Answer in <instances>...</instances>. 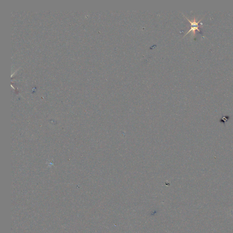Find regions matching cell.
<instances>
[{
	"label": "cell",
	"instance_id": "cell-1",
	"mask_svg": "<svg viewBox=\"0 0 233 233\" xmlns=\"http://www.w3.org/2000/svg\"><path fill=\"white\" fill-rule=\"evenodd\" d=\"M184 17H186V19L189 21V22H190V24H191V28H190V30L188 31V32H187L186 35H185V36H184V37H185V36H186V35H187V34H189L190 31H192V32H193L192 34H193V35H195V31H196V30H198V31H200V30L199 29V27H201V26H199V22H201V20L203 19V18H201V19H200V20H199L198 22H197V21H196V18H195V17H194V18L191 21L190 19L187 18L185 15H184Z\"/></svg>",
	"mask_w": 233,
	"mask_h": 233
}]
</instances>
